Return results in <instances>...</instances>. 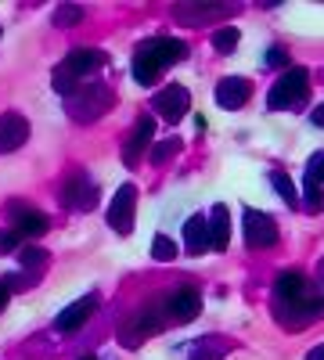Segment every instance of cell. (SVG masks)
<instances>
[{"label": "cell", "mask_w": 324, "mask_h": 360, "mask_svg": "<svg viewBox=\"0 0 324 360\" xmlns=\"http://www.w3.org/2000/svg\"><path fill=\"white\" fill-rule=\"evenodd\" d=\"M274 317L288 328V332H299V328H306L320 317L317 303H313L310 278L303 270H281L274 278Z\"/></svg>", "instance_id": "cell-1"}, {"label": "cell", "mask_w": 324, "mask_h": 360, "mask_svg": "<svg viewBox=\"0 0 324 360\" xmlns=\"http://www.w3.org/2000/svg\"><path fill=\"white\" fill-rule=\"evenodd\" d=\"M188 58V44L176 40V37H152V40H141L134 51V79L141 86H152L169 65L184 62Z\"/></svg>", "instance_id": "cell-2"}, {"label": "cell", "mask_w": 324, "mask_h": 360, "mask_svg": "<svg viewBox=\"0 0 324 360\" xmlns=\"http://www.w3.org/2000/svg\"><path fill=\"white\" fill-rule=\"evenodd\" d=\"M105 65V54L98 51V47H76V51H69L62 62L54 65V72H51V86L58 90V94H72L76 86H83L86 83V76H94L98 69Z\"/></svg>", "instance_id": "cell-3"}, {"label": "cell", "mask_w": 324, "mask_h": 360, "mask_svg": "<svg viewBox=\"0 0 324 360\" xmlns=\"http://www.w3.org/2000/svg\"><path fill=\"white\" fill-rule=\"evenodd\" d=\"M108 108H115V94H112V86H105V83H83L65 98L69 119L72 123H83V127L94 123V119H101Z\"/></svg>", "instance_id": "cell-4"}, {"label": "cell", "mask_w": 324, "mask_h": 360, "mask_svg": "<svg viewBox=\"0 0 324 360\" xmlns=\"http://www.w3.org/2000/svg\"><path fill=\"white\" fill-rule=\"evenodd\" d=\"M310 94V69L306 65H288L281 72V79H274L271 94H267V108L281 112V108H299Z\"/></svg>", "instance_id": "cell-5"}, {"label": "cell", "mask_w": 324, "mask_h": 360, "mask_svg": "<svg viewBox=\"0 0 324 360\" xmlns=\"http://www.w3.org/2000/svg\"><path fill=\"white\" fill-rule=\"evenodd\" d=\"M166 324H169V321H166L162 303H148V307L134 310V314L123 321V328H119V342L130 346V349H137L141 342H148L152 335H159Z\"/></svg>", "instance_id": "cell-6"}, {"label": "cell", "mask_w": 324, "mask_h": 360, "mask_svg": "<svg viewBox=\"0 0 324 360\" xmlns=\"http://www.w3.org/2000/svg\"><path fill=\"white\" fill-rule=\"evenodd\" d=\"M58 202L65 209H72V213H91L98 205V184L83 169H76V173L65 176V184L58 188Z\"/></svg>", "instance_id": "cell-7"}, {"label": "cell", "mask_w": 324, "mask_h": 360, "mask_svg": "<svg viewBox=\"0 0 324 360\" xmlns=\"http://www.w3.org/2000/svg\"><path fill=\"white\" fill-rule=\"evenodd\" d=\"M162 310H166V321H173V324H191L202 314V295H198V288H173L162 299Z\"/></svg>", "instance_id": "cell-8"}, {"label": "cell", "mask_w": 324, "mask_h": 360, "mask_svg": "<svg viewBox=\"0 0 324 360\" xmlns=\"http://www.w3.org/2000/svg\"><path fill=\"white\" fill-rule=\"evenodd\" d=\"M137 220V184H123L108 205V227L115 234H130Z\"/></svg>", "instance_id": "cell-9"}, {"label": "cell", "mask_w": 324, "mask_h": 360, "mask_svg": "<svg viewBox=\"0 0 324 360\" xmlns=\"http://www.w3.org/2000/svg\"><path fill=\"white\" fill-rule=\"evenodd\" d=\"M152 108H155V115L162 119V123H181V119L188 115V108H191L188 86H181V83L162 86L159 94H155V101H152Z\"/></svg>", "instance_id": "cell-10"}, {"label": "cell", "mask_w": 324, "mask_h": 360, "mask_svg": "<svg viewBox=\"0 0 324 360\" xmlns=\"http://www.w3.org/2000/svg\"><path fill=\"white\" fill-rule=\"evenodd\" d=\"M242 227H245V245L249 249H271L278 242V224H274L271 213L245 209V213H242Z\"/></svg>", "instance_id": "cell-11"}, {"label": "cell", "mask_w": 324, "mask_h": 360, "mask_svg": "<svg viewBox=\"0 0 324 360\" xmlns=\"http://www.w3.org/2000/svg\"><path fill=\"white\" fill-rule=\"evenodd\" d=\"M4 213H8L11 227H15L22 238H44V234L51 231V217L40 213V209H33V205H25V202H11Z\"/></svg>", "instance_id": "cell-12"}, {"label": "cell", "mask_w": 324, "mask_h": 360, "mask_svg": "<svg viewBox=\"0 0 324 360\" xmlns=\"http://www.w3.org/2000/svg\"><path fill=\"white\" fill-rule=\"evenodd\" d=\"M155 144V115H141L134 130L127 134V144H123V166H137L144 155H148V148Z\"/></svg>", "instance_id": "cell-13"}, {"label": "cell", "mask_w": 324, "mask_h": 360, "mask_svg": "<svg viewBox=\"0 0 324 360\" xmlns=\"http://www.w3.org/2000/svg\"><path fill=\"white\" fill-rule=\"evenodd\" d=\"M98 310V292H86L79 299H72V303L54 317V332H76V328H83L86 321H91V314Z\"/></svg>", "instance_id": "cell-14"}, {"label": "cell", "mask_w": 324, "mask_h": 360, "mask_svg": "<svg viewBox=\"0 0 324 360\" xmlns=\"http://www.w3.org/2000/svg\"><path fill=\"white\" fill-rule=\"evenodd\" d=\"M238 11V4H176L173 18L184 22V25H205V22H216Z\"/></svg>", "instance_id": "cell-15"}, {"label": "cell", "mask_w": 324, "mask_h": 360, "mask_svg": "<svg viewBox=\"0 0 324 360\" xmlns=\"http://www.w3.org/2000/svg\"><path fill=\"white\" fill-rule=\"evenodd\" d=\"M29 141V119L22 112H4L0 115V155H11Z\"/></svg>", "instance_id": "cell-16"}, {"label": "cell", "mask_w": 324, "mask_h": 360, "mask_svg": "<svg viewBox=\"0 0 324 360\" xmlns=\"http://www.w3.org/2000/svg\"><path fill=\"white\" fill-rule=\"evenodd\" d=\"M249 98H252V83L245 76H223L216 83V105L223 112H238Z\"/></svg>", "instance_id": "cell-17"}, {"label": "cell", "mask_w": 324, "mask_h": 360, "mask_svg": "<svg viewBox=\"0 0 324 360\" xmlns=\"http://www.w3.org/2000/svg\"><path fill=\"white\" fill-rule=\"evenodd\" d=\"M205 227H209V249L223 252L231 245V213H227L223 202H216L209 213H205Z\"/></svg>", "instance_id": "cell-18"}, {"label": "cell", "mask_w": 324, "mask_h": 360, "mask_svg": "<svg viewBox=\"0 0 324 360\" xmlns=\"http://www.w3.org/2000/svg\"><path fill=\"white\" fill-rule=\"evenodd\" d=\"M184 252L191 256H202V252H209V227H205V217L195 213L184 220Z\"/></svg>", "instance_id": "cell-19"}, {"label": "cell", "mask_w": 324, "mask_h": 360, "mask_svg": "<svg viewBox=\"0 0 324 360\" xmlns=\"http://www.w3.org/2000/svg\"><path fill=\"white\" fill-rule=\"evenodd\" d=\"M231 353V342L223 339H213V335H205V339H195L188 346V360H223Z\"/></svg>", "instance_id": "cell-20"}, {"label": "cell", "mask_w": 324, "mask_h": 360, "mask_svg": "<svg viewBox=\"0 0 324 360\" xmlns=\"http://www.w3.org/2000/svg\"><path fill=\"white\" fill-rule=\"evenodd\" d=\"M181 148H184L181 137H162V141H155L148 148V159H152V166H166L173 155H181Z\"/></svg>", "instance_id": "cell-21"}, {"label": "cell", "mask_w": 324, "mask_h": 360, "mask_svg": "<svg viewBox=\"0 0 324 360\" xmlns=\"http://www.w3.org/2000/svg\"><path fill=\"white\" fill-rule=\"evenodd\" d=\"M271 184L278 188V195H281V202H285L288 209H299V191H296V184H292V176H288L285 169H274V173H271Z\"/></svg>", "instance_id": "cell-22"}, {"label": "cell", "mask_w": 324, "mask_h": 360, "mask_svg": "<svg viewBox=\"0 0 324 360\" xmlns=\"http://www.w3.org/2000/svg\"><path fill=\"white\" fill-rule=\"evenodd\" d=\"M299 205L306 213H324V188H317L313 180L303 176V195H299Z\"/></svg>", "instance_id": "cell-23"}, {"label": "cell", "mask_w": 324, "mask_h": 360, "mask_svg": "<svg viewBox=\"0 0 324 360\" xmlns=\"http://www.w3.org/2000/svg\"><path fill=\"white\" fill-rule=\"evenodd\" d=\"M242 33H238V25H220L216 33H213V51L220 54H234V47H238Z\"/></svg>", "instance_id": "cell-24"}, {"label": "cell", "mask_w": 324, "mask_h": 360, "mask_svg": "<svg viewBox=\"0 0 324 360\" xmlns=\"http://www.w3.org/2000/svg\"><path fill=\"white\" fill-rule=\"evenodd\" d=\"M51 22H54L58 29H72V25L83 22V8H79V4H58L54 15H51Z\"/></svg>", "instance_id": "cell-25"}, {"label": "cell", "mask_w": 324, "mask_h": 360, "mask_svg": "<svg viewBox=\"0 0 324 360\" xmlns=\"http://www.w3.org/2000/svg\"><path fill=\"white\" fill-rule=\"evenodd\" d=\"M15 256H18L22 270H29V274H37V270H40V266L47 263V252H44L40 245H25V249H18Z\"/></svg>", "instance_id": "cell-26"}, {"label": "cell", "mask_w": 324, "mask_h": 360, "mask_svg": "<svg viewBox=\"0 0 324 360\" xmlns=\"http://www.w3.org/2000/svg\"><path fill=\"white\" fill-rule=\"evenodd\" d=\"M176 252H181V249H176L173 238H166V234H155V238H152V259H159V263H173Z\"/></svg>", "instance_id": "cell-27"}, {"label": "cell", "mask_w": 324, "mask_h": 360, "mask_svg": "<svg viewBox=\"0 0 324 360\" xmlns=\"http://www.w3.org/2000/svg\"><path fill=\"white\" fill-rule=\"evenodd\" d=\"M22 249V234L8 224V227H0V256H11Z\"/></svg>", "instance_id": "cell-28"}, {"label": "cell", "mask_w": 324, "mask_h": 360, "mask_svg": "<svg viewBox=\"0 0 324 360\" xmlns=\"http://www.w3.org/2000/svg\"><path fill=\"white\" fill-rule=\"evenodd\" d=\"M306 180H313L317 188H324V152H313L306 162Z\"/></svg>", "instance_id": "cell-29"}, {"label": "cell", "mask_w": 324, "mask_h": 360, "mask_svg": "<svg viewBox=\"0 0 324 360\" xmlns=\"http://www.w3.org/2000/svg\"><path fill=\"white\" fill-rule=\"evenodd\" d=\"M313 288V303H317V314L324 317V259L317 263V281H310Z\"/></svg>", "instance_id": "cell-30"}, {"label": "cell", "mask_w": 324, "mask_h": 360, "mask_svg": "<svg viewBox=\"0 0 324 360\" xmlns=\"http://www.w3.org/2000/svg\"><path fill=\"white\" fill-rule=\"evenodd\" d=\"M263 62H267V65H278V69H281V65L288 69V51H285L281 44H274V47H267V54H263Z\"/></svg>", "instance_id": "cell-31"}, {"label": "cell", "mask_w": 324, "mask_h": 360, "mask_svg": "<svg viewBox=\"0 0 324 360\" xmlns=\"http://www.w3.org/2000/svg\"><path fill=\"white\" fill-rule=\"evenodd\" d=\"M310 119H313V127H324V101H320V105L310 112Z\"/></svg>", "instance_id": "cell-32"}, {"label": "cell", "mask_w": 324, "mask_h": 360, "mask_svg": "<svg viewBox=\"0 0 324 360\" xmlns=\"http://www.w3.org/2000/svg\"><path fill=\"white\" fill-rule=\"evenodd\" d=\"M306 360H324V342H320V346H313V349L306 353Z\"/></svg>", "instance_id": "cell-33"}, {"label": "cell", "mask_w": 324, "mask_h": 360, "mask_svg": "<svg viewBox=\"0 0 324 360\" xmlns=\"http://www.w3.org/2000/svg\"><path fill=\"white\" fill-rule=\"evenodd\" d=\"M8 295H11V292H8V285H4V281H0V310H4V307H8Z\"/></svg>", "instance_id": "cell-34"}, {"label": "cell", "mask_w": 324, "mask_h": 360, "mask_svg": "<svg viewBox=\"0 0 324 360\" xmlns=\"http://www.w3.org/2000/svg\"><path fill=\"white\" fill-rule=\"evenodd\" d=\"M79 360H98V356H79Z\"/></svg>", "instance_id": "cell-35"}]
</instances>
